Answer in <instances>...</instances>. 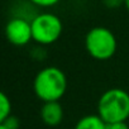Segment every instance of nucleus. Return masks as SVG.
<instances>
[{
  "mask_svg": "<svg viewBox=\"0 0 129 129\" xmlns=\"http://www.w3.org/2000/svg\"><path fill=\"white\" fill-rule=\"evenodd\" d=\"M12 115V103L7 94H0V123Z\"/></svg>",
  "mask_w": 129,
  "mask_h": 129,
  "instance_id": "obj_8",
  "label": "nucleus"
},
{
  "mask_svg": "<svg viewBox=\"0 0 129 129\" xmlns=\"http://www.w3.org/2000/svg\"><path fill=\"white\" fill-rule=\"evenodd\" d=\"M125 0H103V3L106 8L109 9H116L119 7H121L124 4Z\"/></svg>",
  "mask_w": 129,
  "mask_h": 129,
  "instance_id": "obj_11",
  "label": "nucleus"
},
{
  "mask_svg": "<svg viewBox=\"0 0 129 129\" xmlns=\"http://www.w3.org/2000/svg\"><path fill=\"white\" fill-rule=\"evenodd\" d=\"M74 129H106V123L99 114H90L79 119Z\"/></svg>",
  "mask_w": 129,
  "mask_h": 129,
  "instance_id": "obj_7",
  "label": "nucleus"
},
{
  "mask_svg": "<svg viewBox=\"0 0 129 129\" xmlns=\"http://www.w3.org/2000/svg\"><path fill=\"white\" fill-rule=\"evenodd\" d=\"M85 48L87 53L98 61L110 59L118 48L114 33L105 27H95L90 29L85 37Z\"/></svg>",
  "mask_w": 129,
  "mask_h": 129,
  "instance_id": "obj_3",
  "label": "nucleus"
},
{
  "mask_svg": "<svg viewBox=\"0 0 129 129\" xmlns=\"http://www.w3.org/2000/svg\"><path fill=\"white\" fill-rule=\"evenodd\" d=\"M98 114L106 124L126 121L129 119V94L119 87L106 90L98 101Z\"/></svg>",
  "mask_w": 129,
  "mask_h": 129,
  "instance_id": "obj_2",
  "label": "nucleus"
},
{
  "mask_svg": "<svg viewBox=\"0 0 129 129\" xmlns=\"http://www.w3.org/2000/svg\"><path fill=\"white\" fill-rule=\"evenodd\" d=\"M0 129H8L5 125H3V124H0Z\"/></svg>",
  "mask_w": 129,
  "mask_h": 129,
  "instance_id": "obj_14",
  "label": "nucleus"
},
{
  "mask_svg": "<svg viewBox=\"0 0 129 129\" xmlns=\"http://www.w3.org/2000/svg\"><path fill=\"white\" fill-rule=\"evenodd\" d=\"M0 124L5 125L8 129H19L20 121H19V119H18L17 116H14V115H10V116H8V118H7L4 121H2Z\"/></svg>",
  "mask_w": 129,
  "mask_h": 129,
  "instance_id": "obj_9",
  "label": "nucleus"
},
{
  "mask_svg": "<svg viewBox=\"0 0 129 129\" xmlns=\"http://www.w3.org/2000/svg\"><path fill=\"white\" fill-rule=\"evenodd\" d=\"M5 37L8 42L13 46H27L30 41H33L30 22L22 17H15L10 19L5 25Z\"/></svg>",
  "mask_w": 129,
  "mask_h": 129,
  "instance_id": "obj_5",
  "label": "nucleus"
},
{
  "mask_svg": "<svg viewBox=\"0 0 129 129\" xmlns=\"http://www.w3.org/2000/svg\"><path fill=\"white\" fill-rule=\"evenodd\" d=\"M29 2L41 8H49L59 3V0H29Z\"/></svg>",
  "mask_w": 129,
  "mask_h": 129,
  "instance_id": "obj_10",
  "label": "nucleus"
},
{
  "mask_svg": "<svg viewBox=\"0 0 129 129\" xmlns=\"http://www.w3.org/2000/svg\"><path fill=\"white\" fill-rule=\"evenodd\" d=\"M33 89L37 98L43 103L59 101L67 90V77L61 69L48 66L36 75Z\"/></svg>",
  "mask_w": 129,
  "mask_h": 129,
  "instance_id": "obj_1",
  "label": "nucleus"
},
{
  "mask_svg": "<svg viewBox=\"0 0 129 129\" xmlns=\"http://www.w3.org/2000/svg\"><path fill=\"white\" fill-rule=\"evenodd\" d=\"M106 129H129V125L126 124V121H118L106 124Z\"/></svg>",
  "mask_w": 129,
  "mask_h": 129,
  "instance_id": "obj_12",
  "label": "nucleus"
},
{
  "mask_svg": "<svg viewBox=\"0 0 129 129\" xmlns=\"http://www.w3.org/2000/svg\"><path fill=\"white\" fill-rule=\"evenodd\" d=\"M33 41L41 46H48L57 42L62 34L63 25L61 19L52 13H41L32 20Z\"/></svg>",
  "mask_w": 129,
  "mask_h": 129,
  "instance_id": "obj_4",
  "label": "nucleus"
},
{
  "mask_svg": "<svg viewBox=\"0 0 129 129\" xmlns=\"http://www.w3.org/2000/svg\"><path fill=\"white\" fill-rule=\"evenodd\" d=\"M41 119L48 126H56L61 124L63 119V109L59 101L44 103L41 109Z\"/></svg>",
  "mask_w": 129,
  "mask_h": 129,
  "instance_id": "obj_6",
  "label": "nucleus"
},
{
  "mask_svg": "<svg viewBox=\"0 0 129 129\" xmlns=\"http://www.w3.org/2000/svg\"><path fill=\"white\" fill-rule=\"evenodd\" d=\"M124 5H125V8H126V10L129 12V0H125V2H124Z\"/></svg>",
  "mask_w": 129,
  "mask_h": 129,
  "instance_id": "obj_13",
  "label": "nucleus"
}]
</instances>
